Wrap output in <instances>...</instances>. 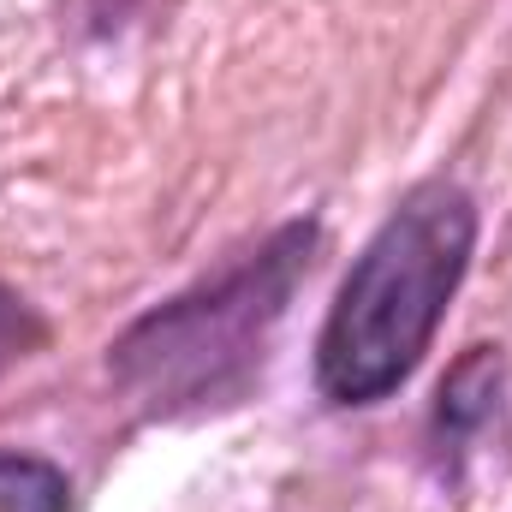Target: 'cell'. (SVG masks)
Masks as SVG:
<instances>
[{
  "mask_svg": "<svg viewBox=\"0 0 512 512\" xmlns=\"http://www.w3.org/2000/svg\"><path fill=\"white\" fill-rule=\"evenodd\" d=\"M316 262V227L286 221L256 251H245L215 280L167 298L143 322H131L108 358L114 382L149 417H197L233 405L256 382L268 340Z\"/></svg>",
  "mask_w": 512,
  "mask_h": 512,
  "instance_id": "2",
  "label": "cell"
},
{
  "mask_svg": "<svg viewBox=\"0 0 512 512\" xmlns=\"http://www.w3.org/2000/svg\"><path fill=\"white\" fill-rule=\"evenodd\" d=\"M0 512H72V483L36 453H0Z\"/></svg>",
  "mask_w": 512,
  "mask_h": 512,
  "instance_id": "3",
  "label": "cell"
},
{
  "mask_svg": "<svg viewBox=\"0 0 512 512\" xmlns=\"http://www.w3.org/2000/svg\"><path fill=\"white\" fill-rule=\"evenodd\" d=\"M477 251V203L453 179H423L399 197L376 239L340 280L316 340V382L334 405H376L423 364Z\"/></svg>",
  "mask_w": 512,
  "mask_h": 512,
  "instance_id": "1",
  "label": "cell"
},
{
  "mask_svg": "<svg viewBox=\"0 0 512 512\" xmlns=\"http://www.w3.org/2000/svg\"><path fill=\"white\" fill-rule=\"evenodd\" d=\"M42 340H48L42 316H36L12 286H0V370H12V364H24L30 352H42Z\"/></svg>",
  "mask_w": 512,
  "mask_h": 512,
  "instance_id": "4",
  "label": "cell"
}]
</instances>
